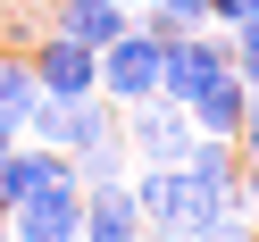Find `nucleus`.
<instances>
[{"mask_svg": "<svg viewBox=\"0 0 259 242\" xmlns=\"http://www.w3.org/2000/svg\"><path fill=\"white\" fill-rule=\"evenodd\" d=\"M117 134V101H101V92H84V101H51L42 92L34 109H25V142H51V151H92V142Z\"/></svg>", "mask_w": 259, "mask_h": 242, "instance_id": "f257e3e1", "label": "nucleus"}, {"mask_svg": "<svg viewBox=\"0 0 259 242\" xmlns=\"http://www.w3.org/2000/svg\"><path fill=\"white\" fill-rule=\"evenodd\" d=\"M117 134H125V151H134V167H176V159L192 151V117H184V101H134V109H117Z\"/></svg>", "mask_w": 259, "mask_h": 242, "instance_id": "f03ea898", "label": "nucleus"}, {"mask_svg": "<svg viewBox=\"0 0 259 242\" xmlns=\"http://www.w3.org/2000/svg\"><path fill=\"white\" fill-rule=\"evenodd\" d=\"M151 92H159V34L125 25V34L101 51V101L134 109V101H151Z\"/></svg>", "mask_w": 259, "mask_h": 242, "instance_id": "7ed1b4c3", "label": "nucleus"}, {"mask_svg": "<svg viewBox=\"0 0 259 242\" xmlns=\"http://www.w3.org/2000/svg\"><path fill=\"white\" fill-rule=\"evenodd\" d=\"M75 217H84V184H75V167L51 175L42 192H25V201L9 209V225H17V234H51V242H75Z\"/></svg>", "mask_w": 259, "mask_h": 242, "instance_id": "20e7f679", "label": "nucleus"}, {"mask_svg": "<svg viewBox=\"0 0 259 242\" xmlns=\"http://www.w3.org/2000/svg\"><path fill=\"white\" fill-rule=\"evenodd\" d=\"M75 242H142V209H134V192H125V184H101V192H84Z\"/></svg>", "mask_w": 259, "mask_h": 242, "instance_id": "39448f33", "label": "nucleus"}, {"mask_svg": "<svg viewBox=\"0 0 259 242\" xmlns=\"http://www.w3.org/2000/svg\"><path fill=\"white\" fill-rule=\"evenodd\" d=\"M51 25H59V34H75L84 51H109V42L134 25V9H125V0H59Z\"/></svg>", "mask_w": 259, "mask_h": 242, "instance_id": "423d86ee", "label": "nucleus"}, {"mask_svg": "<svg viewBox=\"0 0 259 242\" xmlns=\"http://www.w3.org/2000/svg\"><path fill=\"white\" fill-rule=\"evenodd\" d=\"M242 101H251V92H242V75L226 67V75H209V84H201V92L184 101V117H192V134H234Z\"/></svg>", "mask_w": 259, "mask_h": 242, "instance_id": "0eeeda50", "label": "nucleus"}, {"mask_svg": "<svg viewBox=\"0 0 259 242\" xmlns=\"http://www.w3.org/2000/svg\"><path fill=\"white\" fill-rule=\"evenodd\" d=\"M67 167H75L84 192H101V184H125V175H134V151H125V134H109V142H92V151H75Z\"/></svg>", "mask_w": 259, "mask_h": 242, "instance_id": "6e6552de", "label": "nucleus"}, {"mask_svg": "<svg viewBox=\"0 0 259 242\" xmlns=\"http://www.w3.org/2000/svg\"><path fill=\"white\" fill-rule=\"evenodd\" d=\"M34 101H42V84H34V67H25V51H0V125L25 134V109Z\"/></svg>", "mask_w": 259, "mask_h": 242, "instance_id": "1a4fd4ad", "label": "nucleus"}, {"mask_svg": "<svg viewBox=\"0 0 259 242\" xmlns=\"http://www.w3.org/2000/svg\"><path fill=\"white\" fill-rule=\"evenodd\" d=\"M134 25H142V34H159V42L201 34V25H209V0H151V9H134Z\"/></svg>", "mask_w": 259, "mask_h": 242, "instance_id": "9d476101", "label": "nucleus"}, {"mask_svg": "<svg viewBox=\"0 0 259 242\" xmlns=\"http://www.w3.org/2000/svg\"><path fill=\"white\" fill-rule=\"evenodd\" d=\"M226 42H234V75H242V92L259 101V25H226Z\"/></svg>", "mask_w": 259, "mask_h": 242, "instance_id": "9b49d317", "label": "nucleus"}, {"mask_svg": "<svg viewBox=\"0 0 259 242\" xmlns=\"http://www.w3.org/2000/svg\"><path fill=\"white\" fill-rule=\"evenodd\" d=\"M192 242H259V225L251 217H218V225H201Z\"/></svg>", "mask_w": 259, "mask_h": 242, "instance_id": "f8f14e48", "label": "nucleus"}, {"mask_svg": "<svg viewBox=\"0 0 259 242\" xmlns=\"http://www.w3.org/2000/svg\"><path fill=\"white\" fill-rule=\"evenodd\" d=\"M209 25H259V0H209Z\"/></svg>", "mask_w": 259, "mask_h": 242, "instance_id": "ddd939ff", "label": "nucleus"}, {"mask_svg": "<svg viewBox=\"0 0 259 242\" xmlns=\"http://www.w3.org/2000/svg\"><path fill=\"white\" fill-rule=\"evenodd\" d=\"M234 151L259 159V101H242V117H234Z\"/></svg>", "mask_w": 259, "mask_h": 242, "instance_id": "4468645a", "label": "nucleus"}, {"mask_svg": "<svg viewBox=\"0 0 259 242\" xmlns=\"http://www.w3.org/2000/svg\"><path fill=\"white\" fill-rule=\"evenodd\" d=\"M9 234H17V225H9V209H0V242H9Z\"/></svg>", "mask_w": 259, "mask_h": 242, "instance_id": "2eb2a0df", "label": "nucleus"}, {"mask_svg": "<svg viewBox=\"0 0 259 242\" xmlns=\"http://www.w3.org/2000/svg\"><path fill=\"white\" fill-rule=\"evenodd\" d=\"M9 242H51V234H9Z\"/></svg>", "mask_w": 259, "mask_h": 242, "instance_id": "dca6fc26", "label": "nucleus"}, {"mask_svg": "<svg viewBox=\"0 0 259 242\" xmlns=\"http://www.w3.org/2000/svg\"><path fill=\"white\" fill-rule=\"evenodd\" d=\"M125 9H151V0H125Z\"/></svg>", "mask_w": 259, "mask_h": 242, "instance_id": "f3484780", "label": "nucleus"}]
</instances>
